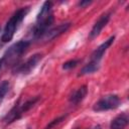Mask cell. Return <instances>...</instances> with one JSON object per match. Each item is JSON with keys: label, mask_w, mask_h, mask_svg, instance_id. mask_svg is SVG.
I'll return each mask as SVG.
<instances>
[{"label": "cell", "mask_w": 129, "mask_h": 129, "mask_svg": "<svg viewBox=\"0 0 129 129\" xmlns=\"http://www.w3.org/2000/svg\"><path fill=\"white\" fill-rule=\"evenodd\" d=\"M115 37L114 36H111L110 38H108L107 40H105V42H103L101 45H99L94 51L93 53L91 54V62H94V63H97V64H100V61L104 55V53L106 52V50L108 49V47L113 43Z\"/></svg>", "instance_id": "cell-8"}, {"label": "cell", "mask_w": 129, "mask_h": 129, "mask_svg": "<svg viewBox=\"0 0 129 129\" xmlns=\"http://www.w3.org/2000/svg\"><path fill=\"white\" fill-rule=\"evenodd\" d=\"M28 11H29V7H22L20 9H18L10 17V19L7 21V23L4 27V30H3V33L1 36V40L3 42H8L13 38L16 29L18 28L19 24L24 19V17L28 13Z\"/></svg>", "instance_id": "cell-2"}, {"label": "cell", "mask_w": 129, "mask_h": 129, "mask_svg": "<svg viewBox=\"0 0 129 129\" xmlns=\"http://www.w3.org/2000/svg\"><path fill=\"white\" fill-rule=\"evenodd\" d=\"M87 93H88V89H87V86H82L80 87L79 89H77L70 97V103L73 104V105H78L80 104L84 99L85 97L87 96Z\"/></svg>", "instance_id": "cell-10"}, {"label": "cell", "mask_w": 129, "mask_h": 129, "mask_svg": "<svg viewBox=\"0 0 129 129\" xmlns=\"http://www.w3.org/2000/svg\"><path fill=\"white\" fill-rule=\"evenodd\" d=\"M30 42L27 40H19L12 44L3 54V64H10V66H16L17 60L21 57V55L25 52V50L28 48Z\"/></svg>", "instance_id": "cell-3"}, {"label": "cell", "mask_w": 129, "mask_h": 129, "mask_svg": "<svg viewBox=\"0 0 129 129\" xmlns=\"http://www.w3.org/2000/svg\"><path fill=\"white\" fill-rule=\"evenodd\" d=\"M71 26V23L70 22H67V23H61L55 27H52V28H49L39 39L43 40V41H50L56 37H58L59 35H61L63 32H66Z\"/></svg>", "instance_id": "cell-6"}, {"label": "cell", "mask_w": 129, "mask_h": 129, "mask_svg": "<svg viewBox=\"0 0 129 129\" xmlns=\"http://www.w3.org/2000/svg\"><path fill=\"white\" fill-rule=\"evenodd\" d=\"M120 103L121 100L117 95H106L94 104L93 110L96 112H103V111L116 109L119 107Z\"/></svg>", "instance_id": "cell-4"}, {"label": "cell", "mask_w": 129, "mask_h": 129, "mask_svg": "<svg viewBox=\"0 0 129 129\" xmlns=\"http://www.w3.org/2000/svg\"><path fill=\"white\" fill-rule=\"evenodd\" d=\"M53 22L52 14V3L50 1H45L36 17V22L32 30L33 37L39 39L51 26Z\"/></svg>", "instance_id": "cell-1"}, {"label": "cell", "mask_w": 129, "mask_h": 129, "mask_svg": "<svg viewBox=\"0 0 129 129\" xmlns=\"http://www.w3.org/2000/svg\"><path fill=\"white\" fill-rule=\"evenodd\" d=\"M80 62V59H70L68 61H66L63 64H62V69L63 70H71V69H74L78 66V63Z\"/></svg>", "instance_id": "cell-14"}, {"label": "cell", "mask_w": 129, "mask_h": 129, "mask_svg": "<svg viewBox=\"0 0 129 129\" xmlns=\"http://www.w3.org/2000/svg\"><path fill=\"white\" fill-rule=\"evenodd\" d=\"M10 88V84L8 81H3L2 83H0V102L4 99L5 95L8 93Z\"/></svg>", "instance_id": "cell-13"}, {"label": "cell", "mask_w": 129, "mask_h": 129, "mask_svg": "<svg viewBox=\"0 0 129 129\" xmlns=\"http://www.w3.org/2000/svg\"><path fill=\"white\" fill-rule=\"evenodd\" d=\"M41 58H42L41 53H34L29 58H27L24 62L14 66L12 69V73L15 75H27L34 70V68L41 60Z\"/></svg>", "instance_id": "cell-5"}, {"label": "cell", "mask_w": 129, "mask_h": 129, "mask_svg": "<svg viewBox=\"0 0 129 129\" xmlns=\"http://www.w3.org/2000/svg\"><path fill=\"white\" fill-rule=\"evenodd\" d=\"M99 66L100 64H97V63H94V62H91L89 61L85 67H83V69L80 71V74L79 76H84V75H88V74H92L96 71H98L99 69Z\"/></svg>", "instance_id": "cell-12"}, {"label": "cell", "mask_w": 129, "mask_h": 129, "mask_svg": "<svg viewBox=\"0 0 129 129\" xmlns=\"http://www.w3.org/2000/svg\"><path fill=\"white\" fill-rule=\"evenodd\" d=\"M89 4H91V1H81V2H79V6L82 7V8L89 5Z\"/></svg>", "instance_id": "cell-16"}, {"label": "cell", "mask_w": 129, "mask_h": 129, "mask_svg": "<svg viewBox=\"0 0 129 129\" xmlns=\"http://www.w3.org/2000/svg\"><path fill=\"white\" fill-rule=\"evenodd\" d=\"M95 129H101V128H100V127H96Z\"/></svg>", "instance_id": "cell-18"}, {"label": "cell", "mask_w": 129, "mask_h": 129, "mask_svg": "<svg viewBox=\"0 0 129 129\" xmlns=\"http://www.w3.org/2000/svg\"><path fill=\"white\" fill-rule=\"evenodd\" d=\"M110 18H111V12H106V13L102 14L100 16V18L96 21V23L94 24V26L92 27V29L90 31V34H89V38L90 39L96 38L101 33V31L103 30V28L107 25V23L109 22Z\"/></svg>", "instance_id": "cell-7"}, {"label": "cell", "mask_w": 129, "mask_h": 129, "mask_svg": "<svg viewBox=\"0 0 129 129\" xmlns=\"http://www.w3.org/2000/svg\"><path fill=\"white\" fill-rule=\"evenodd\" d=\"M22 114H23V112L21 109V105L15 104V106L5 115V117L3 118V122L5 124H10V123L18 120L22 116Z\"/></svg>", "instance_id": "cell-9"}, {"label": "cell", "mask_w": 129, "mask_h": 129, "mask_svg": "<svg viewBox=\"0 0 129 129\" xmlns=\"http://www.w3.org/2000/svg\"><path fill=\"white\" fill-rule=\"evenodd\" d=\"M2 66H3V59H2V57H1V58H0V70H1Z\"/></svg>", "instance_id": "cell-17"}, {"label": "cell", "mask_w": 129, "mask_h": 129, "mask_svg": "<svg viewBox=\"0 0 129 129\" xmlns=\"http://www.w3.org/2000/svg\"><path fill=\"white\" fill-rule=\"evenodd\" d=\"M75 129H78V128H75Z\"/></svg>", "instance_id": "cell-19"}, {"label": "cell", "mask_w": 129, "mask_h": 129, "mask_svg": "<svg viewBox=\"0 0 129 129\" xmlns=\"http://www.w3.org/2000/svg\"><path fill=\"white\" fill-rule=\"evenodd\" d=\"M64 118H66V116H60V117H57L56 119H53L52 121H50V122L44 127V129H52L53 127H55L56 125H58Z\"/></svg>", "instance_id": "cell-15"}, {"label": "cell", "mask_w": 129, "mask_h": 129, "mask_svg": "<svg viewBox=\"0 0 129 129\" xmlns=\"http://www.w3.org/2000/svg\"><path fill=\"white\" fill-rule=\"evenodd\" d=\"M129 122V118L126 114H121L117 117H115L111 124H110V129H124Z\"/></svg>", "instance_id": "cell-11"}]
</instances>
